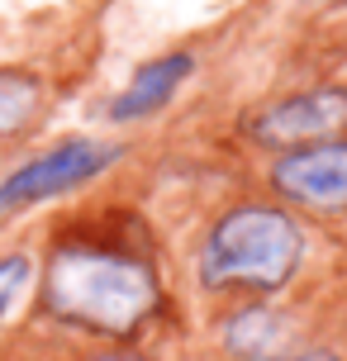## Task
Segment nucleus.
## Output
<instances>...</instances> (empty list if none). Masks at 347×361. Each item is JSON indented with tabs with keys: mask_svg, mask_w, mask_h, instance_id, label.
I'll return each instance as SVG.
<instances>
[{
	"mask_svg": "<svg viewBox=\"0 0 347 361\" xmlns=\"http://www.w3.org/2000/svg\"><path fill=\"white\" fill-rule=\"evenodd\" d=\"M162 300L157 271L143 257L100 247H57L43 276V309L57 324L124 338Z\"/></svg>",
	"mask_w": 347,
	"mask_h": 361,
	"instance_id": "obj_1",
	"label": "nucleus"
},
{
	"mask_svg": "<svg viewBox=\"0 0 347 361\" xmlns=\"http://www.w3.org/2000/svg\"><path fill=\"white\" fill-rule=\"evenodd\" d=\"M119 157V147L110 143H95V138H72V143H57L53 152H43L34 162H24L19 171L0 180V219L19 214L29 204H43V200H57L95 180L105 166Z\"/></svg>",
	"mask_w": 347,
	"mask_h": 361,
	"instance_id": "obj_3",
	"label": "nucleus"
},
{
	"mask_svg": "<svg viewBox=\"0 0 347 361\" xmlns=\"http://www.w3.org/2000/svg\"><path fill=\"white\" fill-rule=\"evenodd\" d=\"M190 72H195L190 53H166V57L143 62V67L133 72V81L124 86V95L110 105V119L128 124V119H143V114H152V109H162Z\"/></svg>",
	"mask_w": 347,
	"mask_h": 361,
	"instance_id": "obj_6",
	"label": "nucleus"
},
{
	"mask_svg": "<svg viewBox=\"0 0 347 361\" xmlns=\"http://www.w3.org/2000/svg\"><path fill=\"white\" fill-rule=\"evenodd\" d=\"M252 361H338L333 352H310V357H252Z\"/></svg>",
	"mask_w": 347,
	"mask_h": 361,
	"instance_id": "obj_9",
	"label": "nucleus"
},
{
	"mask_svg": "<svg viewBox=\"0 0 347 361\" xmlns=\"http://www.w3.org/2000/svg\"><path fill=\"white\" fill-rule=\"evenodd\" d=\"M43 81L24 67H0V138L24 133L43 114Z\"/></svg>",
	"mask_w": 347,
	"mask_h": 361,
	"instance_id": "obj_7",
	"label": "nucleus"
},
{
	"mask_svg": "<svg viewBox=\"0 0 347 361\" xmlns=\"http://www.w3.org/2000/svg\"><path fill=\"white\" fill-rule=\"evenodd\" d=\"M100 361H143V357H100Z\"/></svg>",
	"mask_w": 347,
	"mask_h": 361,
	"instance_id": "obj_10",
	"label": "nucleus"
},
{
	"mask_svg": "<svg viewBox=\"0 0 347 361\" xmlns=\"http://www.w3.org/2000/svg\"><path fill=\"white\" fill-rule=\"evenodd\" d=\"M272 185L276 195L310 204V209H324V214L347 209V138L281 152L272 162Z\"/></svg>",
	"mask_w": 347,
	"mask_h": 361,
	"instance_id": "obj_5",
	"label": "nucleus"
},
{
	"mask_svg": "<svg viewBox=\"0 0 347 361\" xmlns=\"http://www.w3.org/2000/svg\"><path fill=\"white\" fill-rule=\"evenodd\" d=\"M248 138L262 147H281V152H300L314 143H333L347 128V90L343 86H319V90H300L286 100L252 109L248 119Z\"/></svg>",
	"mask_w": 347,
	"mask_h": 361,
	"instance_id": "obj_4",
	"label": "nucleus"
},
{
	"mask_svg": "<svg viewBox=\"0 0 347 361\" xmlns=\"http://www.w3.org/2000/svg\"><path fill=\"white\" fill-rule=\"evenodd\" d=\"M29 281V257L15 252V257H0V319H5V309L15 300V290Z\"/></svg>",
	"mask_w": 347,
	"mask_h": 361,
	"instance_id": "obj_8",
	"label": "nucleus"
},
{
	"mask_svg": "<svg viewBox=\"0 0 347 361\" xmlns=\"http://www.w3.org/2000/svg\"><path fill=\"white\" fill-rule=\"evenodd\" d=\"M305 233L276 204H238L209 228L200 247V281L209 290H276L300 271Z\"/></svg>",
	"mask_w": 347,
	"mask_h": 361,
	"instance_id": "obj_2",
	"label": "nucleus"
}]
</instances>
